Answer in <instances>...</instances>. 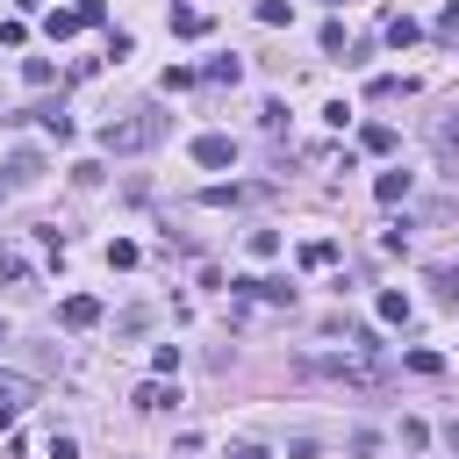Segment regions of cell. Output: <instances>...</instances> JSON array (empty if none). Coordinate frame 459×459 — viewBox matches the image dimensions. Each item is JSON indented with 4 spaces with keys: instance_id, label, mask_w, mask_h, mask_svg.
<instances>
[{
    "instance_id": "e0dca14e",
    "label": "cell",
    "mask_w": 459,
    "mask_h": 459,
    "mask_svg": "<svg viewBox=\"0 0 459 459\" xmlns=\"http://www.w3.org/2000/svg\"><path fill=\"white\" fill-rule=\"evenodd\" d=\"M258 22H265V29H280V22H294V0H258Z\"/></svg>"
},
{
    "instance_id": "44dd1931",
    "label": "cell",
    "mask_w": 459,
    "mask_h": 459,
    "mask_svg": "<svg viewBox=\"0 0 459 459\" xmlns=\"http://www.w3.org/2000/svg\"><path fill=\"white\" fill-rule=\"evenodd\" d=\"M108 265H115V273H129V265H136V244H129V237H115V244H108Z\"/></svg>"
},
{
    "instance_id": "277c9868",
    "label": "cell",
    "mask_w": 459,
    "mask_h": 459,
    "mask_svg": "<svg viewBox=\"0 0 459 459\" xmlns=\"http://www.w3.org/2000/svg\"><path fill=\"white\" fill-rule=\"evenodd\" d=\"M194 165H208V172H222V165H237V143H230L222 129H208V136H194Z\"/></svg>"
},
{
    "instance_id": "2e32d148",
    "label": "cell",
    "mask_w": 459,
    "mask_h": 459,
    "mask_svg": "<svg viewBox=\"0 0 459 459\" xmlns=\"http://www.w3.org/2000/svg\"><path fill=\"white\" fill-rule=\"evenodd\" d=\"M380 323H409V294H402V287L380 294Z\"/></svg>"
},
{
    "instance_id": "8992f818",
    "label": "cell",
    "mask_w": 459,
    "mask_h": 459,
    "mask_svg": "<svg viewBox=\"0 0 459 459\" xmlns=\"http://www.w3.org/2000/svg\"><path fill=\"white\" fill-rule=\"evenodd\" d=\"M430 151H437V158H452V151H459V108L430 115Z\"/></svg>"
},
{
    "instance_id": "3957f363",
    "label": "cell",
    "mask_w": 459,
    "mask_h": 459,
    "mask_svg": "<svg viewBox=\"0 0 459 459\" xmlns=\"http://www.w3.org/2000/svg\"><path fill=\"white\" fill-rule=\"evenodd\" d=\"M230 294H244V301H273V308H294V287H287V280H265V273L230 280Z\"/></svg>"
},
{
    "instance_id": "30bf717a",
    "label": "cell",
    "mask_w": 459,
    "mask_h": 459,
    "mask_svg": "<svg viewBox=\"0 0 459 459\" xmlns=\"http://www.w3.org/2000/svg\"><path fill=\"white\" fill-rule=\"evenodd\" d=\"M301 265H308V273L337 265V244H330V237H308V244H301Z\"/></svg>"
},
{
    "instance_id": "52a82bcc",
    "label": "cell",
    "mask_w": 459,
    "mask_h": 459,
    "mask_svg": "<svg viewBox=\"0 0 459 459\" xmlns=\"http://www.w3.org/2000/svg\"><path fill=\"white\" fill-rule=\"evenodd\" d=\"M29 402H36V380H22V373H0V409H14V416H22Z\"/></svg>"
},
{
    "instance_id": "7c38bea8",
    "label": "cell",
    "mask_w": 459,
    "mask_h": 459,
    "mask_svg": "<svg viewBox=\"0 0 459 459\" xmlns=\"http://www.w3.org/2000/svg\"><path fill=\"white\" fill-rule=\"evenodd\" d=\"M172 36H208V14L201 7H172Z\"/></svg>"
},
{
    "instance_id": "5bb4252c",
    "label": "cell",
    "mask_w": 459,
    "mask_h": 459,
    "mask_svg": "<svg viewBox=\"0 0 459 459\" xmlns=\"http://www.w3.org/2000/svg\"><path fill=\"white\" fill-rule=\"evenodd\" d=\"M237 72H244L237 57H208V72H201V79H208V86H237Z\"/></svg>"
},
{
    "instance_id": "5b68a950",
    "label": "cell",
    "mask_w": 459,
    "mask_h": 459,
    "mask_svg": "<svg viewBox=\"0 0 459 459\" xmlns=\"http://www.w3.org/2000/svg\"><path fill=\"white\" fill-rule=\"evenodd\" d=\"M57 323H65V330H93V323H100V301H93V294H65Z\"/></svg>"
},
{
    "instance_id": "9c48e42d",
    "label": "cell",
    "mask_w": 459,
    "mask_h": 459,
    "mask_svg": "<svg viewBox=\"0 0 459 459\" xmlns=\"http://www.w3.org/2000/svg\"><path fill=\"white\" fill-rule=\"evenodd\" d=\"M43 29H50V43H65V36H79V29H86V14H79V7H57Z\"/></svg>"
},
{
    "instance_id": "d4e9b609",
    "label": "cell",
    "mask_w": 459,
    "mask_h": 459,
    "mask_svg": "<svg viewBox=\"0 0 459 459\" xmlns=\"http://www.w3.org/2000/svg\"><path fill=\"white\" fill-rule=\"evenodd\" d=\"M430 280H437V287H445V294H459V265H437V273H430Z\"/></svg>"
},
{
    "instance_id": "ffe728a7",
    "label": "cell",
    "mask_w": 459,
    "mask_h": 459,
    "mask_svg": "<svg viewBox=\"0 0 459 459\" xmlns=\"http://www.w3.org/2000/svg\"><path fill=\"white\" fill-rule=\"evenodd\" d=\"M237 201H244V186H208L201 194V208H237Z\"/></svg>"
},
{
    "instance_id": "9a60e30c",
    "label": "cell",
    "mask_w": 459,
    "mask_h": 459,
    "mask_svg": "<svg viewBox=\"0 0 459 459\" xmlns=\"http://www.w3.org/2000/svg\"><path fill=\"white\" fill-rule=\"evenodd\" d=\"M373 194H380V201H409V172H380Z\"/></svg>"
},
{
    "instance_id": "7402d4cb",
    "label": "cell",
    "mask_w": 459,
    "mask_h": 459,
    "mask_svg": "<svg viewBox=\"0 0 459 459\" xmlns=\"http://www.w3.org/2000/svg\"><path fill=\"white\" fill-rule=\"evenodd\" d=\"M0 280H29V265H22V251H14V244H0Z\"/></svg>"
},
{
    "instance_id": "6da1fadb",
    "label": "cell",
    "mask_w": 459,
    "mask_h": 459,
    "mask_svg": "<svg viewBox=\"0 0 459 459\" xmlns=\"http://www.w3.org/2000/svg\"><path fill=\"white\" fill-rule=\"evenodd\" d=\"M165 129H172V115H158V108H129L122 122H108V129H100V151L129 158V151H151V143H165Z\"/></svg>"
},
{
    "instance_id": "4fadbf2b",
    "label": "cell",
    "mask_w": 459,
    "mask_h": 459,
    "mask_svg": "<svg viewBox=\"0 0 459 459\" xmlns=\"http://www.w3.org/2000/svg\"><path fill=\"white\" fill-rule=\"evenodd\" d=\"M416 36H423V29H416V14H387V43H394V50H409Z\"/></svg>"
},
{
    "instance_id": "ba28073f",
    "label": "cell",
    "mask_w": 459,
    "mask_h": 459,
    "mask_svg": "<svg viewBox=\"0 0 459 459\" xmlns=\"http://www.w3.org/2000/svg\"><path fill=\"white\" fill-rule=\"evenodd\" d=\"M7 179H14V186H36V179H43V158H36V151H14V158H7Z\"/></svg>"
},
{
    "instance_id": "ac0fdd59",
    "label": "cell",
    "mask_w": 459,
    "mask_h": 459,
    "mask_svg": "<svg viewBox=\"0 0 459 459\" xmlns=\"http://www.w3.org/2000/svg\"><path fill=\"white\" fill-rule=\"evenodd\" d=\"M359 143H366V151H394V129H387V122H366Z\"/></svg>"
},
{
    "instance_id": "603a6c76",
    "label": "cell",
    "mask_w": 459,
    "mask_h": 459,
    "mask_svg": "<svg viewBox=\"0 0 459 459\" xmlns=\"http://www.w3.org/2000/svg\"><path fill=\"white\" fill-rule=\"evenodd\" d=\"M50 459H79V437H65V430H57V437H50Z\"/></svg>"
},
{
    "instance_id": "cb8c5ba5",
    "label": "cell",
    "mask_w": 459,
    "mask_h": 459,
    "mask_svg": "<svg viewBox=\"0 0 459 459\" xmlns=\"http://www.w3.org/2000/svg\"><path fill=\"white\" fill-rule=\"evenodd\" d=\"M437 36H459V0H452V7L437 14Z\"/></svg>"
},
{
    "instance_id": "d6986e66",
    "label": "cell",
    "mask_w": 459,
    "mask_h": 459,
    "mask_svg": "<svg viewBox=\"0 0 459 459\" xmlns=\"http://www.w3.org/2000/svg\"><path fill=\"white\" fill-rule=\"evenodd\" d=\"M22 79H29V86H50V79H57V65H50V57H29V65H22Z\"/></svg>"
},
{
    "instance_id": "7a4b0ae2",
    "label": "cell",
    "mask_w": 459,
    "mask_h": 459,
    "mask_svg": "<svg viewBox=\"0 0 459 459\" xmlns=\"http://www.w3.org/2000/svg\"><path fill=\"white\" fill-rule=\"evenodd\" d=\"M294 373H301V380H344V387H380V373H373V366H366V351H351V344H344V351H301V359H294Z\"/></svg>"
},
{
    "instance_id": "484cf974",
    "label": "cell",
    "mask_w": 459,
    "mask_h": 459,
    "mask_svg": "<svg viewBox=\"0 0 459 459\" xmlns=\"http://www.w3.org/2000/svg\"><path fill=\"white\" fill-rule=\"evenodd\" d=\"M222 459H273V452H265V445H230Z\"/></svg>"
},
{
    "instance_id": "8fae6325",
    "label": "cell",
    "mask_w": 459,
    "mask_h": 459,
    "mask_svg": "<svg viewBox=\"0 0 459 459\" xmlns=\"http://www.w3.org/2000/svg\"><path fill=\"white\" fill-rule=\"evenodd\" d=\"M172 402H179V394H172V387H165V373H158V380H143V387H136V409H172Z\"/></svg>"
}]
</instances>
